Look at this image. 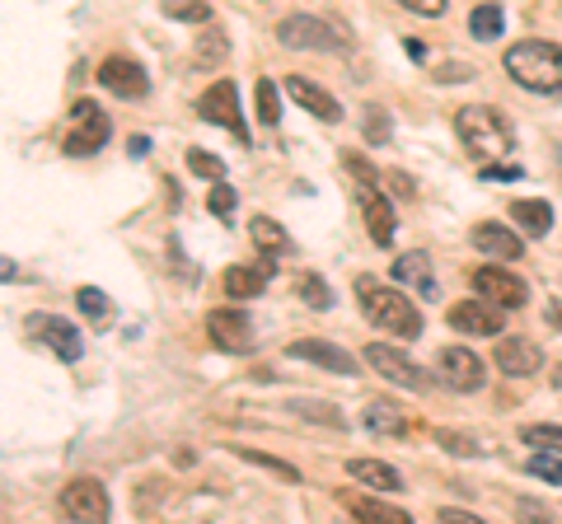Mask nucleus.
Masks as SVG:
<instances>
[{
  "label": "nucleus",
  "instance_id": "20",
  "mask_svg": "<svg viewBox=\"0 0 562 524\" xmlns=\"http://www.w3.org/2000/svg\"><path fill=\"white\" fill-rule=\"evenodd\" d=\"M286 94L301 103L305 113L319 117V122H342V103L333 99L328 90H319V84H314L310 76H286Z\"/></svg>",
  "mask_w": 562,
  "mask_h": 524
},
{
  "label": "nucleus",
  "instance_id": "32",
  "mask_svg": "<svg viewBox=\"0 0 562 524\" xmlns=\"http://www.w3.org/2000/svg\"><path fill=\"white\" fill-rule=\"evenodd\" d=\"M188 169L198 173V179H211V183H225V164L216 160L211 150H202V146H192L188 150Z\"/></svg>",
  "mask_w": 562,
  "mask_h": 524
},
{
  "label": "nucleus",
  "instance_id": "11",
  "mask_svg": "<svg viewBox=\"0 0 562 524\" xmlns=\"http://www.w3.org/2000/svg\"><path fill=\"white\" fill-rule=\"evenodd\" d=\"M29 338L33 342H43L47 352H57L61 361H80L85 356V338H80V328L76 323H66L57 319V314H29Z\"/></svg>",
  "mask_w": 562,
  "mask_h": 524
},
{
  "label": "nucleus",
  "instance_id": "6",
  "mask_svg": "<svg viewBox=\"0 0 562 524\" xmlns=\"http://www.w3.org/2000/svg\"><path fill=\"white\" fill-rule=\"evenodd\" d=\"M366 365H371L380 379H394L398 389H408V394H427L431 389V371H422L408 352H398V346H390V342L366 346Z\"/></svg>",
  "mask_w": 562,
  "mask_h": 524
},
{
  "label": "nucleus",
  "instance_id": "17",
  "mask_svg": "<svg viewBox=\"0 0 562 524\" xmlns=\"http://www.w3.org/2000/svg\"><path fill=\"white\" fill-rule=\"evenodd\" d=\"M272 258H254V262H235V267H225V295L231 300H254V295L268 291L272 282Z\"/></svg>",
  "mask_w": 562,
  "mask_h": 524
},
{
  "label": "nucleus",
  "instance_id": "22",
  "mask_svg": "<svg viewBox=\"0 0 562 524\" xmlns=\"http://www.w3.org/2000/svg\"><path fill=\"white\" fill-rule=\"evenodd\" d=\"M338 501L351 511V520L357 524H413L408 515L398 511V505L390 501H375V497H357V492H338Z\"/></svg>",
  "mask_w": 562,
  "mask_h": 524
},
{
  "label": "nucleus",
  "instance_id": "4",
  "mask_svg": "<svg viewBox=\"0 0 562 524\" xmlns=\"http://www.w3.org/2000/svg\"><path fill=\"white\" fill-rule=\"evenodd\" d=\"M342 169L357 179V206H361L366 230H371V239L380 243V249H390V243H394V202L380 192L375 169L366 164L357 150H342Z\"/></svg>",
  "mask_w": 562,
  "mask_h": 524
},
{
  "label": "nucleus",
  "instance_id": "31",
  "mask_svg": "<svg viewBox=\"0 0 562 524\" xmlns=\"http://www.w3.org/2000/svg\"><path fill=\"white\" fill-rule=\"evenodd\" d=\"M520 441L535 445L539 454H558V459H562V426H525Z\"/></svg>",
  "mask_w": 562,
  "mask_h": 524
},
{
  "label": "nucleus",
  "instance_id": "13",
  "mask_svg": "<svg viewBox=\"0 0 562 524\" xmlns=\"http://www.w3.org/2000/svg\"><path fill=\"white\" fill-rule=\"evenodd\" d=\"M450 328L454 333H469V338H502L506 309L487 305V300H460V305H450Z\"/></svg>",
  "mask_w": 562,
  "mask_h": 524
},
{
  "label": "nucleus",
  "instance_id": "37",
  "mask_svg": "<svg viewBox=\"0 0 562 524\" xmlns=\"http://www.w3.org/2000/svg\"><path fill=\"white\" fill-rule=\"evenodd\" d=\"M525 468H530V478H543V482L562 487V459H558V454H535Z\"/></svg>",
  "mask_w": 562,
  "mask_h": 524
},
{
  "label": "nucleus",
  "instance_id": "26",
  "mask_svg": "<svg viewBox=\"0 0 562 524\" xmlns=\"http://www.w3.org/2000/svg\"><path fill=\"white\" fill-rule=\"evenodd\" d=\"M249 235H254V243H258V253H262V258H277V253H286V249H291L286 230H281L272 216H254V220H249Z\"/></svg>",
  "mask_w": 562,
  "mask_h": 524
},
{
  "label": "nucleus",
  "instance_id": "15",
  "mask_svg": "<svg viewBox=\"0 0 562 524\" xmlns=\"http://www.w3.org/2000/svg\"><path fill=\"white\" fill-rule=\"evenodd\" d=\"M492 361H497V371L512 375V379H530V375L543 371V352L530 338H502L497 346H492Z\"/></svg>",
  "mask_w": 562,
  "mask_h": 524
},
{
  "label": "nucleus",
  "instance_id": "19",
  "mask_svg": "<svg viewBox=\"0 0 562 524\" xmlns=\"http://www.w3.org/2000/svg\"><path fill=\"white\" fill-rule=\"evenodd\" d=\"M473 249H483L487 258H502V262H516L525 253V239L516 230H506L502 220H479L473 225Z\"/></svg>",
  "mask_w": 562,
  "mask_h": 524
},
{
  "label": "nucleus",
  "instance_id": "28",
  "mask_svg": "<svg viewBox=\"0 0 562 524\" xmlns=\"http://www.w3.org/2000/svg\"><path fill=\"white\" fill-rule=\"evenodd\" d=\"M76 305H80V314L90 319L94 328H109L113 323V300L103 291H94V286H80L76 291Z\"/></svg>",
  "mask_w": 562,
  "mask_h": 524
},
{
  "label": "nucleus",
  "instance_id": "2",
  "mask_svg": "<svg viewBox=\"0 0 562 524\" xmlns=\"http://www.w3.org/2000/svg\"><path fill=\"white\" fill-rule=\"evenodd\" d=\"M454 132H460V141L469 146L473 160H483V169L502 164L516 150V127L497 109H487V103H469V109L454 113Z\"/></svg>",
  "mask_w": 562,
  "mask_h": 524
},
{
  "label": "nucleus",
  "instance_id": "5",
  "mask_svg": "<svg viewBox=\"0 0 562 524\" xmlns=\"http://www.w3.org/2000/svg\"><path fill=\"white\" fill-rule=\"evenodd\" d=\"M109 136H113L109 113H103L94 99H80L76 109H70V117H66L61 150H66V155H76V160H85V155H99L103 146H109Z\"/></svg>",
  "mask_w": 562,
  "mask_h": 524
},
{
  "label": "nucleus",
  "instance_id": "36",
  "mask_svg": "<svg viewBox=\"0 0 562 524\" xmlns=\"http://www.w3.org/2000/svg\"><path fill=\"white\" fill-rule=\"evenodd\" d=\"M431 441L450 454H460V459H473V454H479V441H473V435H460V431H431Z\"/></svg>",
  "mask_w": 562,
  "mask_h": 524
},
{
  "label": "nucleus",
  "instance_id": "41",
  "mask_svg": "<svg viewBox=\"0 0 562 524\" xmlns=\"http://www.w3.org/2000/svg\"><path fill=\"white\" fill-rule=\"evenodd\" d=\"M516 179H525L516 164H487L483 169V183H516Z\"/></svg>",
  "mask_w": 562,
  "mask_h": 524
},
{
  "label": "nucleus",
  "instance_id": "27",
  "mask_svg": "<svg viewBox=\"0 0 562 524\" xmlns=\"http://www.w3.org/2000/svg\"><path fill=\"white\" fill-rule=\"evenodd\" d=\"M469 33L479 43H497L502 33H506V14H502V5H479L469 14Z\"/></svg>",
  "mask_w": 562,
  "mask_h": 524
},
{
  "label": "nucleus",
  "instance_id": "23",
  "mask_svg": "<svg viewBox=\"0 0 562 524\" xmlns=\"http://www.w3.org/2000/svg\"><path fill=\"white\" fill-rule=\"evenodd\" d=\"M394 282H403V286H413L417 295H436V272H431V258L427 253H398L394 258Z\"/></svg>",
  "mask_w": 562,
  "mask_h": 524
},
{
  "label": "nucleus",
  "instance_id": "47",
  "mask_svg": "<svg viewBox=\"0 0 562 524\" xmlns=\"http://www.w3.org/2000/svg\"><path fill=\"white\" fill-rule=\"evenodd\" d=\"M403 43H408V57L413 61H427V43H422V38H403Z\"/></svg>",
  "mask_w": 562,
  "mask_h": 524
},
{
  "label": "nucleus",
  "instance_id": "34",
  "mask_svg": "<svg viewBox=\"0 0 562 524\" xmlns=\"http://www.w3.org/2000/svg\"><path fill=\"white\" fill-rule=\"evenodd\" d=\"M295 291H301V300L310 309H333V291H328V282H319V276H301Z\"/></svg>",
  "mask_w": 562,
  "mask_h": 524
},
{
  "label": "nucleus",
  "instance_id": "3",
  "mask_svg": "<svg viewBox=\"0 0 562 524\" xmlns=\"http://www.w3.org/2000/svg\"><path fill=\"white\" fill-rule=\"evenodd\" d=\"M506 76L530 94H562V47L543 38H525L506 47Z\"/></svg>",
  "mask_w": 562,
  "mask_h": 524
},
{
  "label": "nucleus",
  "instance_id": "10",
  "mask_svg": "<svg viewBox=\"0 0 562 524\" xmlns=\"http://www.w3.org/2000/svg\"><path fill=\"white\" fill-rule=\"evenodd\" d=\"M473 295L487 300V305H497V309H525L530 305V286L506 267H479L473 272Z\"/></svg>",
  "mask_w": 562,
  "mask_h": 524
},
{
  "label": "nucleus",
  "instance_id": "8",
  "mask_svg": "<svg viewBox=\"0 0 562 524\" xmlns=\"http://www.w3.org/2000/svg\"><path fill=\"white\" fill-rule=\"evenodd\" d=\"M57 511L66 524H109V492L94 478H76L61 487Z\"/></svg>",
  "mask_w": 562,
  "mask_h": 524
},
{
  "label": "nucleus",
  "instance_id": "18",
  "mask_svg": "<svg viewBox=\"0 0 562 524\" xmlns=\"http://www.w3.org/2000/svg\"><path fill=\"white\" fill-rule=\"evenodd\" d=\"M286 352H291L295 361L324 365V371H333V375H357V356L342 352V346H333V342H319V338H295Z\"/></svg>",
  "mask_w": 562,
  "mask_h": 524
},
{
  "label": "nucleus",
  "instance_id": "49",
  "mask_svg": "<svg viewBox=\"0 0 562 524\" xmlns=\"http://www.w3.org/2000/svg\"><path fill=\"white\" fill-rule=\"evenodd\" d=\"M553 389H558V398H562V365H558V371H553Z\"/></svg>",
  "mask_w": 562,
  "mask_h": 524
},
{
  "label": "nucleus",
  "instance_id": "39",
  "mask_svg": "<svg viewBox=\"0 0 562 524\" xmlns=\"http://www.w3.org/2000/svg\"><path fill=\"white\" fill-rule=\"evenodd\" d=\"M231 212H235V187L231 183H216V187H211V216L231 220Z\"/></svg>",
  "mask_w": 562,
  "mask_h": 524
},
{
  "label": "nucleus",
  "instance_id": "29",
  "mask_svg": "<svg viewBox=\"0 0 562 524\" xmlns=\"http://www.w3.org/2000/svg\"><path fill=\"white\" fill-rule=\"evenodd\" d=\"M286 412H301L305 422H324V426H333V431L347 426V417H342L338 408H333V403H314V398H291Z\"/></svg>",
  "mask_w": 562,
  "mask_h": 524
},
{
  "label": "nucleus",
  "instance_id": "43",
  "mask_svg": "<svg viewBox=\"0 0 562 524\" xmlns=\"http://www.w3.org/2000/svg\"><path fill=\"white\" fill-rule=\"evenodd\" d=\"M516 515H520V524H553L549 515H543V511H539V505H535V501H520V505H516Z\"/></svg>",
  "mask_w": 562,
  "mask_h": 524
},
{
  "label": "nucleus",
  "instance_id": "24",
  "mask_svg": "<svg viewBox=\"0 0 562 524\" xmlns=\"http://www.w3.org/2000/svg\"><path fill=\"white\" fill-rule=\"evenodd\" d=\"M347 474L357 482H366L371 492H398V487H403V478L394 474L390 464H380V459H347Z\"/></svg>",
  "mask_w": 562,
  "mask_h": 524
},
{
  "label": "nucleus",
  "instance_id": "9",
  "mask_svg": "<svg viewBox=\"0 0 562 524\" xmlns=\"http://www.w3.org/2000/svg\"><path fill=\"white\" fill-rule=\"evenodd\" d=\"M198 113H202V122H216V127H225V132L235 136V141H244V146L254 141L249 127H244V113H239V90H235V80L206 84L202 99H198Z\"/></svg>",
  "mask_w": 562,
  "mask_h": 524
},
{
  "label": "nucleus",
  "instance_id": "7",
  "mask_svg": "<svg viewBox=\"0 0 562 524\" xmlns=\"http://www.w3.org/2000/svg\"><path fill=\"white\" fill-rule=\"evenodd\" d=\"M277 43L295 47V52H338L342 29L319 20V14H286V20L277 24Z\"/></svg>",
  "mask_w": 562,
  "mask_h": 524
},
{
  "label": "nucleus",
  "instance_id": "44",
  "mask_svg": "<svg viewBox=\"0 0 562 524\" xmlns=\"http://www.w3.org/2000/svg\"><path fill=\"white\" fill-rule=\"evenodd\" d=\"M441 524H483V520L469 511H441Z\"/></svg>",
  "mask_w": 562,
  "mask_h": 524
},
{
  "label": "nucleus",
  "instance_id": "30",
  "mask_svg": "<svg viewBox=\"0 0 562 524\" xmlns=\"http://www.w3.org/2000/svg\"><path fill=\"white\" fill-rule=\"evenodd\" d=\"M254 103H258V117L268 122V127H277V122H281V103H277V80H268V76H262V80L254 84Z\"/></svg>",
  "mask_w": 562,
  "mask_h": 524
},
{
  "label": "nucleus",
  "instance_id": "16",
  "mask_svg": "<svg viewBox=\"0 0 562 524\" xmlns=\"http://www.w3.org/2000/svg\"><path fill=\"white\" fill-rule=\"evenodd\" d=\"M206 328H211V338H216L221 352H249L254 346V328L249 319H244V309H211L206 314Z\"/></svg>",
  "mask_w": 562,
  "mask_h": 524
},
{
  "label": "nucleus",
  "instance_id": "48",
  "mask_svg": "<svg viewBox=\"0 0 562 524\" xmlns=\"http://www.w3.org/2000/svg\"><path fill=\"white\" fill-rule=\"evenodd\" d=\"M543 319H549L553 328H562V300H553L549 309H543Z\"/></svg>",
  "mask_w": 562,
  "mask_h": 524
},
{
  "label": "nucleus",
  "instance_id": "1",
  "mask_svg": "<svg viewBox=\"0 0 562 524\" xmlns=\"http://www.w3.org/2000/svg\"><path fill=\"white\" fill-rule=\"evenodd\" d=\"M357 300H361L366 319H371L380 333H390L394 342H417L422 338V314L403 291L380 286L375 276H357Z\"/></svg>",
  "mask_w": 562,
  "mask_h": 524
},
{
  "label": "nucleus",
  "instance_id": "14",
  "mask_svg": "<svg viewBox=\"0 0 562 524\" xmlns=\"http://www.w3.org/2000/svg\"><path fill=\"white\" fill-rule=\"evenodd\" d=\"M99 84L117 99H146L150 94V80H146V66L132 61V57H109L99 66Z\"/></svg>",
  "mask_w": 562,
  "mask_h": 524
},
{
  "label": "nucleus",
  "instance_id": "45",
  "mask_svg": "<svg viewBox=\"0 0 562 524\" xmlns=\"http://www.w3.org/2000/svg\"><path fill=\"white\" fill-rule=\"evenodd\" d=\"M454 80H473V71H464V66H446V71H441V84H454Z\"/></svg>",
  "mask_w": 562,
  "mask_h": 524
},
{
  "label": "nucleus",
  "instance_id": "12",
  "mask_svg": "<svg viewBox=\"0 0 562 524\" xmlns=\"http://www.w3.org/2000/svg\"><path fill=\"white\" fill-rule=\"evenodd\" d=\"M436 375L446 379V389L454 394H479L483 389V361L469 352V346H441V356H436Z\"/></svg>",
  "mask_w": 562,
  "mask_h": 524
},
{
  "label": "nucleus",
  "instance_id": "21",
  "mask_svg": "<svg viewBox=\"0 0 562 524\" xmlns=\"http://www.w3.org/2000/svg\"><path fill=\"white\" fill-rule=\"evenodd\" d=\"M361 426L380 435V441H394V435H408V412H403L398 403H390V398H375V403H366V417H361Z\"/></svg>",
  "mask_w": 562,
  "mask_h": 524
},
{
  "label": "nucleus",
  "instance_id": "25",
  "mask_svg": "<svg viewBox=\"0 0 562 524\" xmlns=\"http://www.w3.org/2000/svg\"><path fill=\"white\" fill-rule=\"evenodd\" d=\"M512 220L520 225L525 235H549V225H553V206L549 202H539V197H520V202H512Z\"/></svg>",
  "mask_w": 562,
  "mask_h": 524
},
{
  "label": "nucleus",
  "instance_id": "46",
  "mask_svg": "<svg viewBox=\"0 0 562 524\" xmlns=\"http://www.w3.org/2000/svg\"><path fill=\"white\" fill-rule=\"evenodd\" d=\"M390 187H398L403 197H413V179H408V173H390Z\"/></svg>",
  "mask_w": 562,
  "mask_h": 524
},
{
  "label": "nucleus",
  "instance_id": "38",
  "mask_svg": "<svg viewBox=\"0 0 562 524\" xmlns=\"http://www.w3.org/2000/svg\"><path fill=\"white\" fill-rule=\"evenodd\" d=\"M244 454V459H249V464H258V468H272V474L277 478H286V482H301V474H295V468L291 464H281V459H272V454H262V449H239Z\"/></svg>",
  "mask_w": 562,
  "mask_h": 524
},
{
  "label": "nucleus",
  "instance_id": "40",
  "mask_svg": "<svg viewBox=\"0 0 562 524\" xmlns=\"http://www.w3.org/2000/svg\"><path fill=\"white\" fill-rule=\"evenodd\" d=\"M225 33L221 29H211V38H202V47H198V61H225Z\"/></svg>",
  "mask_w": 562,
  "mask_h": 524
},
{
  "label": "nucleus",
  "instance_id": "42",
  "mask_svg": "<svg viewBox=\"0 0 562 524\" xmlns=\"http://www.w3.org/2000/svg\"><path fill=\"white\" fill-rule=\"evenodd\" d=\"M403 5H408L413 14H422V20H436V14L446 10V0H403Z\"/></svg>",
  "mask_w": 562,
  "mask_h": 524
},
{
  "label": "nucleus",
  "instance_id": "33",
  "mask_svg": "<svg viewBox=\"0 0 562 524\" xmlns=\"http://www.w3.org/2000/svg\"><path fill=\"white\" fill-rule=\"evenodd\" d=\"M165 14L179 24H211V5H202V0H169Z\"/></svg>",
  "mask_w": 562,
  "mask_h": 524
},
{
  "label": "nucleus",
  "instance_id": "35",
  "mask_svg": "<svg viewBox=\"0 0 562 524\" xmlns=\"http://www.w3.org/2000/svg\"><path fill=\"white\" fill-rule=\"evenodd\" d=\"M361 127H366V141H371V146H384V141H390V113H384L380 103H371V109H366Z\"/></svg>",
  "mask_w": 562,
  "mask_h": 524
}]
</instances>
